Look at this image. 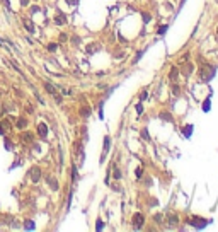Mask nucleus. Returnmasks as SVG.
<instances>
[{
	"mask_svg": "<svg viewBox=\"0 0 218 232\" xmlns=\"http://www.w3.org/2000/svg\"><path fill=\"white\" fill-rule=\"evenodd\" d=\"M113 176H114L116 179H119V178H121V173H119V169H118V167H113Z\"/></svg>",
	"mask_w": 218,
	"mask_h": 232,
	"instance_id": "obj_16",
	"label": "nucleus"
},
{
	"mask_svg": "<svg viewBox=\"0 0 218 232\" xmlns=\"http://www.w3.org/2000/svg\"><path fill=\"white\" fill-rule=\"evenodd\" d=\"M32 133H29V132H24V133H20V140L24 142V143H31L32 142Z\"/></svg>",
	"mask_w": 218,
	"mask_h": 232,
	"instance_id": "obj_7",
	"label": "nucleus"
},
{
	"mask_svg": "<svg viewBox=\"0 0 218 232\" xmlns=\"http://www.w3.org/2000/svg\"><path fill=\"white\" fill-rule=\"evenodd\" d=\"M172 94H174V96H179V94H181L179 85H172Z\"/></svg>",
	"mask_w": 218,
	"mask_h": 232,
	"instance_id": "obj_18",
	"label": "nucleus"
},
{
	"mask_svg": "<svg viewBox=\"0 0 218 232\" xmlns=\"http://www.w3.org/2000/svg\"><path fill=\"white\" fill-rule=\"evenodd\" d=\"M55 22H56V24H67V15H65V14H58V15L55 17Z\"/></svg>",
	"mask_w": 218,
	"mask_h": 232,
	"instance_id": "obj_12",
	"label": "nucleus"
},
{
	"mask_svg": "<svg viewBox=\"0 0 218 232\" xmlns=\"http://www.w3.org/2000/svg\"><path fill=\"white\" fill-rule=\"evenodd\" d=\"M72 43H73V44H75V43H80V38H75V36H73V39H72Z\"/></svg>",
	"mask_w": 218,
	"mask_h": 232,
	"instance_id": "obj_24",
	"label": "nucleus"
},
{
	"mask_svg": "<svg viewBox=\"0 0 218 232\" xmlns=\"http://www.w3.org/2000/svg\"><path fill=\"white\" fill-rule=\"evenodd\" d=\"M109 147H111V138H109V137H106V138H104V154H102V157H101V162L106 159V154H107Z\"/></svg>",
	"mask_w": 218,
	"mask_h": 232,
	"instance_id": "obj_8",
	"label": "nucleus"
},
{
	"mask_svg": "<svg viewBox=\"0 0 218 232\" xmlns=\"http://www.w3.org/2000/svg\"><path fill=\"white\" fill-rule=\"evenodd\" d=\"M142 55H143V51H138V55L135 56V60H133V63H136V61L140 60V56H142Z\"/></svg>",
	"mask_w": 218,
	"mask_h": 232,
	"instance_id": "obj_22",
	"label": "nucleus"
},
{
	"mask_svg": "<svg viewBox=\"0 0 218 232\" xmlns=\"http://www.w3.org/2000/svg\"><path fill=\"white\" fill-rule=\"evenodd\" d=\"M67 39H68V36H67L65 32H61V34H60V41H67Z\"/></svg>",
	"mask_w": 218,
	"mask_h": 232,
	"instance_id": "obj_21",
	"label": "nucleus"
},
{
	"mask_svg": "<svg viewBox=\"0 0 218 232\" xmlns=\"http://www.w3.org/2000/svg\"><path fill=\"white\" fill-rule=\"evenodd\" d=\"M22 26L27 29L29 34H34V32H36V26H34V22H32L29 17H22Z\"/></svg>",
	"mask_w": 218,
	"mask_h": 232,
	"instance_id": "obj_3",
	"label": "nucleus"
},
{
	"mask_svg": "<svg viewBox=\"0 0 218 232\" xmlns=\"http://www.w3.org/2000/svg\"><path fill=\"white\" fill-rule=\"evenodd\" d=\"M38 133H39L41 138H46V137H48V126H46L44 123H39V125H38Z\"/></svg>",
	"mask_w": 218,
	"mask_h": 232,
	"instance_id": "obj_6",
	"label": "nucleus"
},
{
	"mask_svg": "<svg viewBox=\"0 0 218 232\" xmlns=\"http://www.w3.org/2000/svg\"><path fill=\"white\" fill-rule=\"evenodd\" d=\"M102 227H104V222H102V220L99 219V220H97V227H95V229H97V231H101Z\"/></svg>",
	"mask_w": 218,
	"mask_h": 232,
	"instance_id": "obj_20",
	"label": "nucleus"
},
{
	"mask_svg": "<svg viewBox=\"0 0 218 232\" xmlns=\"http://www.w3.org/2000/svg\"><path fill=\"white\" fill-rule=\"evenodd\" d=\"M184 63H186V67L182 68V73H184L186 77H189V75L193 73V65H191V63H188V61H184Z\"/></svg>",
	"mask_w": 218,
	"mask_h": 232,
	"instance_id": "obj_11",
	"label": "nucleus"
},
{
	"mask_svg": "<svg viewBox=\"0 0 218 232\" xmlns=\"http://www.w3.org/2000/svg\"><path fill=\"white\" fill-rule=\"evenodd\" d=\"M201 65H203V67H201V70H200V73H201V79H203V80H210V79L213 77V73H211V72H213L211 65H208L206 61H201Z\"/></svg>",
	"mask_w": 218,
	"mask_h": 232,
	"instance_id": "obj_1",
	"label": "nucleus"
},
{
	"mask_svg": "<svg viewBox=\"0 0 218 232\" xmlns=\"http://www.w3.org/2000/svg\"><path fill=\"white\" fill-rule=\"evenodd\" d=\"M0 126L3 128V132H9V130H10V123H9V121H2Z\"/></svg>",
	"mask_w": 218,
	"mask_h": 232,
	"instance_id": "obj_15",
	"label": "nucleus"
},
{
	"mask_svg": "<svg viewBox=\"0 0 218 232\" xmlns=\"http://www.w3.org/2000/svg\"><path fill=\"white\" fill-rule=\"evenodd\" d=\"M80 113H82V116H84V118H87V116L90 114V109H87V108H82V109H80Z\"/></svg>",
	"mask_w": 218,
	"mask_h": 232,
	"instance_id": "obj_19",
	"label": "nucleus"
},
{
	"mask_svg": "<svg viewBox=\"0 0 218 232\" xmlns=\"http://www.w3.org/2000/svg\"><path fill=\"white\" fill-rule=\"evenodd\" d=\"M56 85H53V84H49V82H44V91L46 92H49L51 96H55L56 94V89H55Z\"/></svg>",
	"mask_w": 218,
	"mask_h": 232,
	"instance_id": "obj_10",
	"label": "nucleus"
},
{
	"mask_svg": "<svg viewBox=\"0 0 218 232\" xmlns=\"http://www.w3.org/2000/svg\"><path fill=\"white\" fill-rule=\"evenodd\" d=\"M56 48H58V44H56V43H49V44L46 46V50H48V51H56Z\"/></svg>",
	"mask_w": 218,
	"mask_h": 232,
	"instance_id": "obj_13",
	"label": "nucleus"
},
{
	"mask_svg": "<svg viewBox=\"0 0 218 232\" xmlns=\"http://www.w3.org/2000/svg\"><path fill=\"white\" fill-rule=\"evenodd\" d=\"M153 220H155V222H160V220H162V217H160V215H155V217H153Z\"/></svg>",
	"mask_w": 218,
	"mask_h": 232,
	"instance_id": "obj_25",
	"label": "nucleus"
},
{
	"mask_svg": "<svg viewBox=\"0 0 218 232\" xmlns=\"http://www.w3.org/2000/svg\"><path fill=\"white\" fill-rule=\"evenodd\" d=\"M131 224H133V227H135V229H142V227H143V224H145V217H143V213H135V215L131 217Z\"/></svg>",
	"mask_w": 218,
	"mask_h": 232,
	"instance_id": "obj_2",
	"label": "nucleus"
},
{
	"mask_svg": "<svg viewBox=\"0 0 218 232\" xmlns=\"http://www.w3.org/2000/svg\"><path fill=\"white\" fill-rule=\"evenodd\" d=\"M26 125H27V120H24V118H22V120H19V121H17V128H19V130H20V128H24V126H26Z\"/></svg>",
	"mask_w": 218,
	"mask_h": 232,
	"instance_id": "obj_14",
	"label": "nucleus"
},
{
	"mask_svg": "<svg viewBox=\"0 0 218 232\" xmlns=\"http://www.w3.org/2000/svg\"><path fill=\"white\" fill-rule=\"evenodd\" d=\"M188 224H191L193 227H205V225L208 224V220H206V219H201V217H193V219L188 220Z\"/></svg>",
	"mask_w": 218,
	"mask_h": 232,
	"instance_id": "obj_4",
	"label": "nucleus"
},
{
	"mask_svg": "<svg viewBox=\"0 0 218 232\" xmlns=\"http://www.w3.org/2000/svg\"><path fill=\"white\" fill-rule=\"evenodd\" d=\"M169 224H171V225H176V224H177V217H176V215H169Z\"/></svg>",
	"mask_w": 218,
	"mask_h": 232,
	"instance_id": "obj_17",
	"label": "nucleus"
},
{
	"mask_svg": "<svg viewBox=\"0 0 218 232\" xmlns=\"http://www.w3.org/2000/svg\"><path fill=\"white\" fill-rule=\"evenodd\" d=\"M217 32H218V29H217Z\"/></svg>",
	"mask_w": 218,
	"mask_h": 232,
	"instance_id": "obj_27",
	"label": "nucleus"
},
{
	"mask_svg": "<svg viewBox=\"0 0 218 232\" xmlns=\"http://www.w3.org/2000/svg\"><path fill=\"white\" fill-rule=\"evenodd\" d=\"M165 29H167V26H160V29H159V34H164V32H165Z\"/></svg>",
	"mask_w": 218,
	"mask_h": 232,
	"instance_id": "obj_23",
	"label": "nucleus"
},
{
	"mask_svg": "<svg viewBox=\"0 0 218 232\" xmlns=\"http://www.w3.org/2000/svg\"><path fill=\"white\" fill-rule=\"evenodd\" d=\"M177 77H179L177 67H171V70H169V79H171V80H177Z\"/></svg>",
	"mask_w": 218,
	"mask_h": 232,
	"instance_id": "obj_9",
	"label": "nucleus"
},
{
	"mask_svg": "<svg viewBox=\"0 0 218 232\" xmlns=\"http://www.w3.org/2000/svg\"><path fill=\"white\" fill-rule=\"evenodd\" d=\"M20 2H22V5H26V3H27V0H20Z\"/></svg>",
	"mask_w": 218,
	"mask_h": 232,
	"instance_id": "obj_26",
	"label": "nucleus"
},
{
	"mask_svg": "<svg viewBox=\"0 0 218 232\" xmlns=\"http://www.w3.org/2000/svg\"><path fill=\"white\" fill-rule=\"evenodd\" d=\"M39 178H41V169L39 167H32L31 169V179H32V183H38Z\"/></svg>",
	"mask_w": 218,
	"mask_h": 232,
	"instance_id": "obj_5",
	"label": "nucleus"
}]
</instances>
